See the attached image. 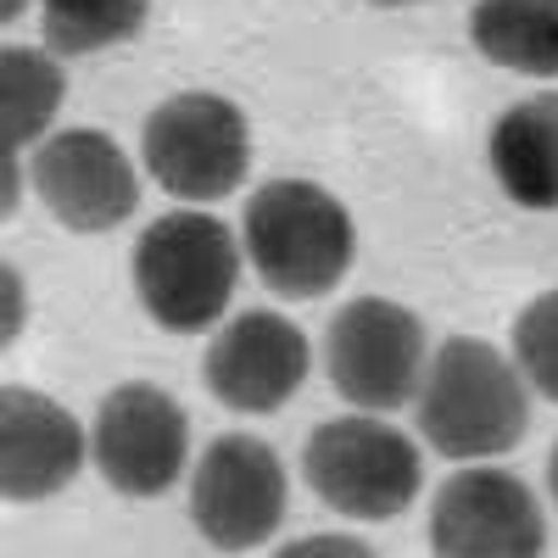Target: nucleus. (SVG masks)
Returning <instances> with one entry per match:
<instances>
[{"instance_id":"obj_17","label":"nucleus","mask_w":558,"mask_h":558,"mask_svg":"<svg viewBox=\"0 0 558 558\" xmlns=\"http://www.w3.org/2000/svg\"><path fill=\"white\" fill-rule=\"evenodd\" d=\"M514 363H520L525 386L558 402V291H542L514 318Z\"/></svg>"},{"instance_id":"obj_2","label":"nucleus","mask_w":558,"mask_h":558,"mask_svg":"<svg viewBox=\"0 0 558 558\" xmlns=\"http://www.w3.org/2000/svg\"><path fill=\"white\" fill-rule=\"evenodd\" d=\"M241 241H246L257 279L286 302L330 296L357 257L352 213L313 179L257 184L241 213Z\"/></svg>"},{"instance_id":"obj_9","label":"nucleus","mask_w":558,"mask_h":558,"mask_svg":"<svg viewBox=\"0 0 558 558\" xmlns=\"http://www.w3.org/2000/svg\"><path fill=\"white\" fill-rule=\"evenodd\" d=\"M430 553L436 558H542L547 520L536 492L497 463H463L436 486L430 502Z\"/></svg>"},{"instance_id":"obj_5","label":"nucleus","mask_w":558,"mask_h":558,"mask_svg":"<svg viewBox=\"0 0 558 558\" xmlns=\"http://www.w3.org/2000/svg\"><path fill=\"white\" fill-rule=\"evenodd\" d=\"M146 173L179 202H223L246 184L252 129L246 112L218 89H184L168 96L140 129Z\"/></svg>"},{"instance_id":"obj_6","label":"nucleus","mask_w":558,"mask_h":558,"mask_svg":"<svg viewBox=\"0 0 558 558\" xmlns=\"http://www.w3.org/2000/svg\"><path fill=\"white\" fill-rule=\"evenodd\" d=\"M324 368L341 402L357 413H397L418 397L430 368V341L413 307L391 296L347 302L324 330Z\"/></svg>"},{"instance_id":"obj_18","label":"nucleus","mask_w":558,"mask_h":558,"mask_svg":"<svg viewBox=\"0 0 558 558\" xmlns=\"http://www.w3.org/2000/svg\"><path fill=\"white\" fill-rule=\"evenodd\" d=\"M274 558H380L363 536H347V531H313V536H296L286 542Z\"/></svg>"},{"instance_id":"obj_19","label":"nucleus","mask_w":558,"mask_h":558,"mask_svg":"<svg viewBox=\"0 0 558 558\" xmlns=\"http://www.w3.org/2000/svg\"><path fill=\"white\" fill-rule=\"evenodd\" d=\"M0 279H7V324H0V336H7V341H17V336H23V318H28L23 268H17V263H7V268H0Z\"/></svg>"},{"instance_id":"obj_22","label":"nucleus","mask_w":558,"mask_h":558,"mask_svg":"<svg viewBox=\"0 0 558 558\" xmlns=\"http://www.w3.org/2000/svg\"><path fill=\"white\" fill-rule=\"evenodd\" d=\"M547 492H553V502H558V441H553V458H547Z\"/></svg>"},{"instance_id":"obj_8","label":"nucleus","mask_w":558,"mask_h":558,"mask_svg":"<svg viewBox=\"0 0 558 558\" xmlns=\"http://www.w3.org/2000/svg\"><path fill=\"white\" fill-rule=\"evenodd\" d=\"M184 458H191V418L162 386L123 380L101 397L89 425V463L118 497H162L184 475Z\"/></svg>"},{"instance_id":"obj_1","label":"nucleus","mask_w":558,"mask_h":558,"mask_svg":"<svg viewBox=\"0 0 558 558\" xmlns=\"http://www.w3.org/2000/svg\"><path fill=\"white\" fill-rule=\"evenodd\" d=\"M418 436L436 447V458H502L531 430V397L514 357H502L492 341L452 336L436 347L425 386L413 397Z\"/></svg>"},{"instance_id":"obj_23","label":"nucleus","mask_w":558,"mask_h":558,"mask_svg":"<svg viewBox=\"0 0 558 558\" xmlns=\"http://www.w3.org/2000/svg\"><path fill=\"white\" fill-rule=\"evenodd\" d=\"M368 7H386V12H402V7H425V0H368Z\"/></svg>"},{"instance_id":"obj_11","label":"nucleus","mask_w":558,"mask_h":558,"mask_svg":"<svg viewBox=\"0 0 558 558\" xmlns=\"http://www.w3.org/2000/svg\"><path fill=\"white\" fill-rule=\"evenodd\" d=\"M34 196L73 235H107L140 207V179L107 129H57L34 151Z\"/></svg>"},{"instance_id":"obj_14","label":"nucleus","mask_w":558,"mask_h":558,"mask_svg":"<svg viewBox=\"0 0 558 558\" xmlns=\"http://www.w3.org/2000/svg\"><path fill=\"white\" fill-rule=\"evenodd\" d=\"M470 39L492 68L558 78V0H475Z\"/></svg>"},{"instance_id":"obj_15","label":"nucleus","mask_w":558,"mask_h":558,"mask_svg":"<svg viewBox=\"0 0 558 558\" xmlns=\"http://www.w3.org/2000/svg\"><path fill=\"white\" fill-rule=\"evenodd\" d=\"M68 96V73L51 51H34V45H7L0 51V112H7V151H28L45 146V129L57 123Z\"/></svg>"},{"instance_id":"obj_20","label":"nucleus","mask_w":558,"mask_h":558,"mask_svg":"<svg viewBox=\"0 0 558 558\" xmlns=\"http://www.w3.org/2000/svg\"><path fill=\"white\" fill-rule=\"evenodd\" d=\"M17 162H23V157L7 151V196H0V213H7V218H12L17 202H23V168H17Z\"/></svg>"},{"instance_id":"obj_3","label":"nucleus","mask_w":558,"mask_h":558,"mask_svg":"<svg viewBox=\"0 0 558 558\" xmlns=\"http://www.w3.org/2000/svg\"><path fill=\"white\" fill-rule=\"evenodd\" d=\"M241 279L235 229L213 213H162L134 241V296L151 324L173 336H202L229 313Z\"/></svg>"},{"instance_id":"obj_12","label":"nucleus","mask_w":558,"mask_h":558,"mask_svg":"<svg viewBox=\"0 0 558 558\" xmlns=\"http://www.w3.org/2000/svg\"><path fill=\"white\" fill-rule=\"evenodd\" d=\"M89 441L78 418L34 386L0 391V492L7 502H45L78 481Z\"/></svg>"},{"instance_id":"obj_13","label":"nucleus","mask_w":558,"mask_h":558,"mask_svg":"<svg viewBox=\"0 0 558 558\" xmlns=\"http://www.w3.org/2000/svg\"><path fill=\"white\" fill-rule=\"evenodd\" d=\"M492 173L514 207L558 213V89H542L497 118Z\"/></svg>"},{"instance_id":"obj_4","label":"nucleus","mask_w":558,"mask_h":558,"mask_svg":"<svg viewBox=\"0 0 558 558\" xmlns=\"http://www.w3.org/2000/svg\"><path fill=\"white\" fill-rule=\"evenodd\" d=\"M302 475L324 508L363 525H380V520L408 514V502L425 486V458L386 418L347 413V418H324L307 436Z\"/></svg>"},{"instance_id":"obj_7","label":"nucleus","mask_w":558,"mask_h":558,"mask_svg":"<svg viewBox=\"0 0 558 558\" xmlns=\"http://www.w3.org/2000/svg\"><path fill=\"white\" fill-rule=\"evenodd\" d=\"M291 508V481L279 452L246 430L218 436L191 475V520L218 553H252L263 547Z\"/></svg>"},{"instance_id":"obj_16","label":"nucleus","mask_w":558,"mask_h":558,"mask_svg":"<svg viewBox=\"0 0 558 558\" xmlns=\"http://www.w3.org/2000/svg\"><path fill=\"white\" fill-rule=\"evenodd\" d=\"M146 23V0H39V28L57 57H96Z\"/></svg>"},{"instance_id":"obj_21","label":"nucleus","mask_w":558,"mask_h":558,"mask_svg":"<svg viewBox=\"0 0 558 558\" xmlns=\"http://www.w3.org/2000/svg\"><path fill=\"white\" fill-rule=\"evenodd\" d=\"M28 7H34V0H0V17H7V23H17Z\"/></svg>"},{"instance_id":"obj_10","label":"nucleus","mask_w":558,"mask_h":558,"mask_svg":"<svg viewBox=\"0 0 558 558\" xmlns=\"http://www.w3.org/2000/svg\"><path fill=\"white\" fill-rule=\"evenodd\" d=\"M313 368V347L286 313H235L218 324V336L202 357V380L229 413H279Z\"/></svg>"}]
</instances>
